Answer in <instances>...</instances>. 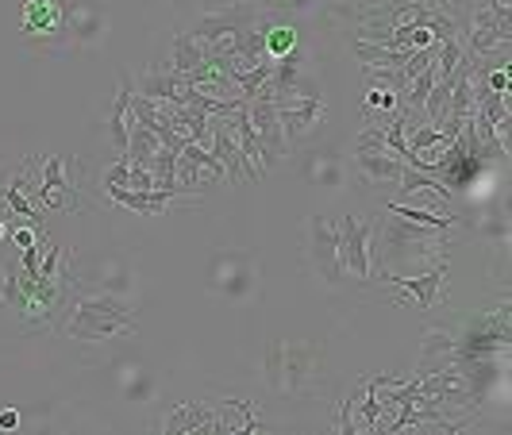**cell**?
I'll use <instances>...</instances> for the list:
<instances>
[{"label": "cell", "instance_id": "cell-22", "mask_svg": "<svg viewBox=\"0 0 512 435\" xmlns=\"http://www.w3.org/2000/svg\"><path fill=\"white\" fill-rule=\"evenodd\" d=\"M158 147H162V143H158V135L135 120L131 131H128V151H124V158H128V166H143V170H151V158H154Z\"/></svg>", "mask_w": 512, "mask_h": 435}, {"label": "cell", "instance_id": "cell-36", "mask_svg": "<svg viewBox=\"0 0 512 435\" xmlns=\"http://www.w3.org/2000/svg\"><path fill=\"white\" fill-rule=\"evenodd\" d=\"M16 428H20V412L0 409V432H16Z\"/></svg>", "mask_w": 512, "mask_h": 435}, {"label": "cell", "instance_id": "cell-19", "mask_svg": "<svg viewBox=\"0 0 512 435\" xmlns=\"http://www.w3.org/2000/svg\"><path fill=\"white\" fill-rule=\"evenodd\" d=\"M355 170L362 174L366 185L382 189V185H397L405 174V162L389 151H355Z\"/></svg>", "mask_w": 512, "mask_h": 435}, {"label": "cell", "instance_id": "cell-17", "mask_svg": "<svg viewBox=\"0 0 512 435\" xmlns=\"http://www.w3.org/2000/svg\"><path fill=\"white\" fill-rule=\"evenodd\" d=\"M158 432H216V401H181V405H174V412L166 420H158Z\"/></svg>", "mask_w": 512, "mask_h": 435}, {"label": "cell", "instance_id": "cell-9", "mask_svg": "<svg viewBox=\"0 0 512 435\" xmlns=\"http://www.w3.org/2000/svg\"><path fill=\"white\" fill-rule=\"evenodd\" d=\"M308 262H312L316 278L328 285V289H339V285H343L339 239H335V228L328 224V216H320V212L308 216Z\"/></svg>", "mask_w": 512, "mask_h": 435}, {"label": "cell", "instance_id": "cell-6", "mask_svg": "<svg viewBox=\"0 0 512 435\" xmlns=\"http://www.w3.org/2000/svg\"><path fill=\"white\" fill-rule=\"evenodd\" d=\"M24 4V43L39 51H62L66 43V4L62 0H20Z\"/></svg>", "mask_w": 512, "mask_h": 435}, {"label": "cell", "instance_id": "cell-20", "mask_svg": "<svg viewBox=\"0 0 512 435\" xmlns=\"http://www.w3.org/2000/svg\"><path fill=\"white\" fill-rule=\"evenodd\" d=\"M228 120H231V131H235V143H239V151H243V162H247V178L258 181V178H262V170H266V162H262V143H258V131L251 128V120H247V108L239 104Z\"/></svg>", "mask_w": 512, "mask_h": 435}, {"label": "cell", "instance_id": "cell-10", "mask_svg": "<svg viewBox=\"0 0 512 435\" xmlns=\"http://www.w3.org/2000/svg\"><path fill=\"white\" fill-rule=\"evenodd\" d=\"M212 289L228 301H247L258 289V262L247 251H231L212 262Z\"/></svg>", "mask_w": 512, "mask_h": 435}, {"label": "cell", "instance_id": "cell-7", "mask_svg": "<svg viewBox=\"0 0 512 435\" xmlns=\"http://www.w3.org/2000/svg\"><path fill=\"white\" fill-rule=\"evenodd\" d=\"M370 228L374 220L366 216H343L339 228H335V239H339V262H343V274L359 278V285L374 282V262H370Z\"/></svg>", "mask_w": 512, "mask_h": 435}, {"label": "cell", "instance_id": "cell-34", "mask_svg": "<svg viewBox=\"0 0 512 435\" xmlns=\"http://www.w3.org/2000/svg\"><path fill=\"white\" fill-rule=\"evenodd\" d=\"M151 389H154L151 378H147V374H139V370L124 378V397H128V401H139V397H151Z\"/></svg>", "mask_w": 512, "mask_h": 435}, {"label": "cell", "instance_id": "cell-30", "mask_svg": "<svg viewBox=\"0 0 512 435\" xmlns=\"http://www.w3.org/2000/svg\"><path fill=\"white\" fill-rule=\"evenodd\" d=\"M397 108H401L397 93H393V89H385V85H374V89L366 93V116H370V112H385V116H393Z\"/></svg>", "mask_w": 512, "mask_h": 435}, {"label": "cell", "instance_id": "cell-18", "mask_svg": "<svg viewBox=\"0 0 512 435\" xmlns=\"http://www.w3.org/2000/svg\"><path fill=\"white\" fill-rule=\"evenodd\" d=\"M108 31V16L89 4H66V43L70 47H97Z\"/></svg>", "mask_w": 512, "mask_h": 435}, {"label": "cell", "instance_id": "cell-31", "mask_svg": "<svg viewBox=\"0 0 512 435\" xmlns=\"http://www.w3.org/2000/svg\"><path fill=\"white\" fill-rule=\"evenodd\" d=\"M328 428H332V432H343V435H359V420H355V393L339 401V412H335V420L328 424Z\"/></svg>", "mask_w": 512, "mask_h": 435}, {"label": "cell", "instance_id": "cell-33", "mask_svg": "<svg viewBox=\"0 0 512 435\" xmlns=\"http://www.w3.org/2000/svg\"><path fill=\"white\" fill-rule=\"evenodd\" d=\"M128 178H131L128 158H116V162L104 170V189H128Z\"/></svg>", "mask_w": 512, "mask_h": 435}, {"label": "cell", "instance_id": "cell-16", "mask_svg": "<svg viewBox=\"0 0 512 435\" xmlns=\"http://www.w3.org/2000/svg\"><path fill=\"white\" fill-rule=\"evenodd\" d=\"M301 174L312 189L320 193H343L347 185V158L335 151V147H320V151H308L301 158Z\"/></svg>", "mask_w": 512, "mask_h": 435}, {"label": "cell", "instance_id": "cell-25", "mask_svg": "<svg viewBox=\"0 0 512 435\" xmlns=\"http://www.w3.org/2000/svg\"><path fill=\"white\" fill-rule=\"evenodd\" d=\"M389 216H401V220H412V224H424V228H436L443 235L459 228V216H439V212H428V208H416V205H385Z\"/></svg>", "mask_w": 512, "mask_h": 435}, {"label": "cell", "instance_id": "cell-4", "mask_svg": "<svg viewBox=\"0 0 512 435\" xmlns=\"http://www.w3.org/2000/svg\"><path fill=\"white\" fill-rule=\"evenodd\" d=\"M459 39H466L470 58H489V54H505L512 43V8L505 0H489L482 8H474L459 27Z\"/></svg>", "mask_w": 512, "mask_h": 435}, {"label": "cell", "instance_id": "cell-32", "mask_svg": "<svg viewBox=\"0 0 512 435\" xmlns=\"http://www.w3.org/2000/svg\"><path fill=\"white\" fill-rule=\"evenodd\" d=\"M8 239L16 243V251H24V247H35V243L43 239V228H35V224H12V228H8Z\"/></svg>", "mask_w": 512, "mask_h": 435}, {"label": "cell", "instance_id": "cell-1", "mask_svg": "<svg viewBox=\"0 0 512 435\" xmlns=\"http://www.w3.org/2000/svg\"><path fill=\"white\" fill-rule=\"evenodd\" d=\"M447 239L436 228L412 224V220H378L370 228V262H378V278L382 274H420L424 262H436L447 251Z\"/></svg>", "mask_w": 512, "mask_h": 435}, {"label": "cell", "instance_id": "cell-24", "mask_svg": "<svg viewBox=\"0 0 512 435\" xmlns=\"http://www.w3.org/2000/svg\"><path fill=\"white\" fill-rule=\"evenodd\" d=\"M201 62H205V47H201L189 31L174 35V47H170V70H178V74H193Z\"/></svg>", "mask_w": 512, "mask_h": 435}, {"label": "cell", "instance_id": "cell-13", "mask_svg": "<svg viewBox=\"0 0 512 435\" xmlns=\"http://www.w3.org/2000/svg\"><path fill=\"white\" fill-rule=\"evenodd\" d=\"M443 278H447V258H436V266L424 270V274H382L378 282H389L401 297H409L420 312H428V308H436L443 301Z\"/></svg>", "mask_w": 512, "mask_h": 435}, {"label": "cell", "instance_id": "cell-23", "mask_svg": "<svg viewBox=\"0 0 512 435\" xmlns=\"http://www.w3.org/2000/svg\"><path fill=\"white\" fill-rule=\"evenodd\" d=\"M451 355H455V339L443 332H428V343H424V351H420L416 374H432V370L451 366Z\"/></svg>", "mask_w": 512, "mask_h": 435}, {"label": "cell", "instance_id": "cell-29", "mask_svg": "<svg viewBox=\"0 0 512 435\" xmlns=\"http://www.w3.org/2000/svg\"><path fill=\"white\" fill-rule=\"evenodd\" d=\"M101 293H108V297H124V293H131V274H128V266H124V262L104 266Z\"/></svg>", "mask_w": 512, "mask_h": 435}, {"label": "cell", "instance_id": "cell-37", "mask_svg": "<svg viewBox=\"0 0 512 435\" xmlns=\"http://www.w3.org/2000/svg\"><path fill=\"white\" fill-rule=\"evenodd\" d=\"M151 4H170V0H151Z\"/></svg>", "mask_w": 512, "mask_h": 435}, {"label": "cell", "instance_id": "cell-11", "mask_svg": "<svg viewBox=\"0 0 512 435\" xmlns=\"http://www.w3.org/2000/svg\"><path fill=\"white\" fill-rule=\"evenodd\" d=\"M274 104H278V124H282L289 147L308 143L316 135V128L324 124V116H328L324 97H289V101H274Z\"/></svg>", "mask_w": 512, "mask_h": 435}, {"label": "cell", "instance_id": "cell-8", "mask_svg": "<svg viewBox=\"0 0 512 435\" xmlns=\"http://www.w3.org/2000/svg\"><path fill=\"white\" fill-rule=\"evenodd\" d=\"M247 108V120H251V128L258 131V143H262V162L266 166H278L285 154L293 151L289 143H285V131L278 124V104L270 97V89L262 85L251 101L243 104Z\"/></svg>", "mask_w": 512, "mask_h": 435}, {"label": "cell", "instance_id": "cell-35", "mask_svg": "<svg viewBox=\"0 0 512 435\" xmlns=\"http://www.w3.org/2000/svg\"><path fill=\"white\" fill-rule=\"evenodd\" d=\"M316 0H270V12H308Z\"/></svg>", "mask_w": 512, "mask_h": 435}, {"label": "cell", "instance_id": "cell-3", "mask_svg": "<svg viewBox=\"0 0 512 435\" xmlns=\"http://www.w3.org/2000/svg\"><path fill=\"white\" fill-rule=\"evenodd\" d=\"M324 370V351L316 343H274L262 362V378L282 393H308Z\"/></svg>", "mask_w": 512, "mask_h": 435}, {"label": "cell", "instance_id": "cell-15", "mask_svg": "<svg viewBox=\"0 0 512 435\" xmlns=\"http://www.w3.org/2000/svg\"><path fill=\"white\" fill-rule=\"evenodd\" d=\"M139 97L147 101H166V104H189L193 85L185 81V74L170 70V62H154L147 74L139 77V85H131Z\"/></svg>", "mask_w": 512, "mask_h": 435}, {"label": "cell", "instance_id": "cell-5", "mask_svg": "<svg viewBox=\"0 0 512 435\" xmlns=\"http://www.w3.org/2000/svg\"><path fill=\"white\" fill-rule=\"evenodd\" d=\"M509 305H497L493 312L478 316L466 324V332L455 339V355L451 362H466V359H493V355H509Z\"/></svg>", "mask_w": 512, "mask_h": 435}, {"label": "cell", "instance_id": "cell-14", "mask_svg": "<svg viewBox=\"0 0 512 435\" xmlns=\"http://www.w3.org/2000/svg\"><path fill=\"white\" fill-rule=\"evenodd\" d=\"M70 170H74L70 154H51L43 166V185L35 189V201L43 208H81V193H77V181L70 178Z\"/></svg>", "mask_w": 512, "mask_h": 435}, {"label": "cell", "instance_id": "cell-12", "mask_svg": "<svg viewBox=\"0 0 512 435\" xmlns=\"http://www.w3.org/2000/svg\"><path fill=\"white\" fill-rule=\"evenodd\" d=\"M258 8H247V4H228V8H220V12H208L201 20H193L189 27V35L201 43V47H212V43H224L231 35H239L243 27L258 24Z\"/></svg>", "mask_w": 512, "mask_h": 435}, {"label": "cell", "instance_id": "cell-27", "mask_svg": "<svg viewBox=\"0 0 512 435\" xmlns=\"http://www.w3.org/2000/svg\"><path fill=\"white\" fill-rule=\"evenodd\" d=\"M482 235L493 239L501 251L509 247V220H505V201H489V208L482 212Z\"/></svg>", "mask_w": 512, "mask_h": 435}, {"label": "cell", "instance_id": "cell-26", "mask_svg": "<svg viewBox=\"0 0 512 435\" xmlns=\"http://www.w3.org/2000/svg\"><path fill=\"white\" fill-rule=\"evenodd\" d=\"M178 154L170 147H158L151 158V178L154 189H166V193H178Z\"/></svg>", "mask_w": 512, "mask_h": 435}, {"label": "cell", "instance_id": "cell-2", "mask_svg": "<svg viewBox=\"0 0 512 435\" xmlns=\"http://www.w3.org/2000/svg\"><path fill=\"white\" fill-rule=\"evenodd\" d=\"M135 316L120 297H108V293H93V297H81L70 308V320H66V335L77 343H104L120 332H135Z\"/></svg>", "mask_w": 512, "mask_h": 435}, {"label": "cell", "instance_id": "cell-28", "mask_svg": "<svg viewBox=\"0 0 512 435\" xmlns=\"http://www.w3.org/2000/svg\"><path fill=\"white\" fill-rule=\"evenodd\" d=\"M297 47V27L293 24H274L266 27V58H282V54H289Z\"/></svg>", "mask_w": 512, "mask_h": 435}, {"label": "cell", "instance_id": "cell-21", "mask_svg": "<svg viewBox=\"0 0 512 435\" xmlns=\"http://www.w3.org/2000/svg\"><path fill=\"white\" fill-rule=\"evenodd\" d=\"M104 193H108V201L131 208V212H143V216H162L178 201V193H166V189H104Z\"/></svg>", "mask_w": 512, "mask_h": 435}]
</instances>
